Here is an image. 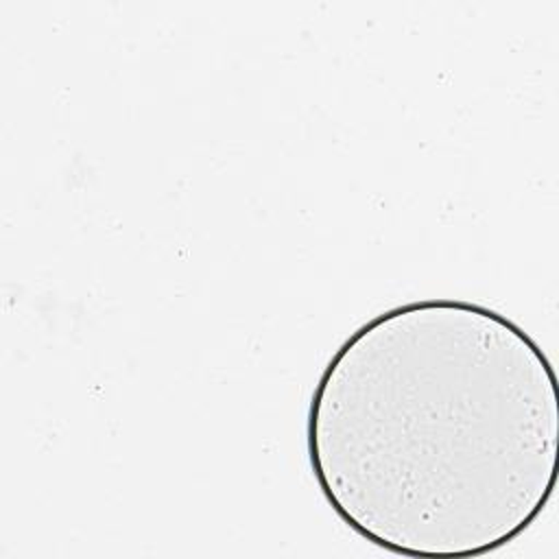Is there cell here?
<instances>
[{"label":"cell","mask_w":559,"mask_h":559,"mask_svg":"<svg viewBox=\"0 0 559 559\" xmlns=\"http://www.w3.org/2000/svg\"><path fill=\"white\" fill-rule=\"evenodd\" d=\"M306 450L325 502L369 544L415 559L487 555L555 493L557 373L493 308L400 304L328 360Z\"/></svg>","instance_id":"1"}]
</instances>
